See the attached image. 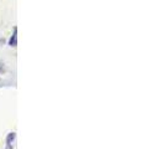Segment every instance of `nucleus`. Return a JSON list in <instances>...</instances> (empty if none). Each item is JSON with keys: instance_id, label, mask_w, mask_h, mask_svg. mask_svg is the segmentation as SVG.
Instances as JSON below:
<instances>
[{"instance_id": "obj_1", "label": "nucleus", "mask_w": 141, "mask_h": 149, "mask_svg": "<svg viewBox=\"0 0 141 149\" xmlns=\"http://www.w3.org/2000/svg\"><path fill=\"white\" fill-rule=\"evenodd\" d=\"M15 141H16V133L15 132H10L8 133L6 136V139H5V149H14V144H15Z\"/></svg>"}, {"instance_id": "obj_2", "label": "nucleus", "mask_w": 141, "mask_h": 149, "mask_svg": "<svg viewBox=\"0 0 141 149\" xmlns=\"http://www.w3.org/2000/svg\"><path fill=\"white\" fill-rule=\"evenodd\" d=\"M9 46L10 47H16L17 46V26H14L12 34L9 39Z\"/></svg>"}, {"instance_id": "obj_3", "label": "nucleus", "mask_w": 141, "mask_h": 149, "mask_svg": "<svg viewBox=\"0 0 141 149\" xmlns=\"http://www.w3.org/2000/svg\"><path fill=\"white\" fill-rule=\"evenodd\" d=\"M4 72V63L0 62V73H3Z\"/></svg>"}]
</instances>
